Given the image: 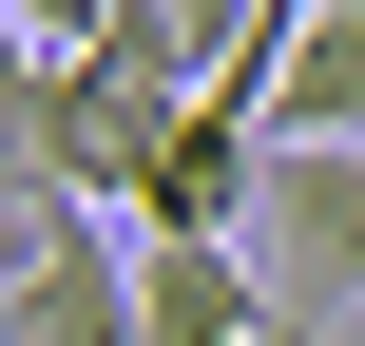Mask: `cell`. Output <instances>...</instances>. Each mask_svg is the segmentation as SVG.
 Wrapping results in <instances>:
<instances>
[{"instance_id": "1", "label": "cell", "mask_w": 365, "mask_h": 346, "mask_svg": "<svg viewBox=\"0 0 365 346\" xmlns=\"http://www.w3.org/2000/svg\"><path fill=\"white\" fill-rule=\"evenodd\" d=\"M0 346H154V250H135V212H96V193H19Z\"/></svg>"}, {"instance_id": "2", "label": "cell", "mask_w": 365, "mask_h": 346, "mask_svg": "<svg viewBox=\"0 0 365 346\" xmlns=\"http://www.w3.org/2000/svg\"><path fill=\"white\" fill-rule=\"evenodd\" d=\"M269 308H289V346L365 308V154H269Z\"/></svg>"}, {"instance_id": "3", "label": "cell", "mask_w": 365, "mask_h": 346, "mask_svg": "<svg viewBox=\"0 0 365 346\" xmlns=\"http://www.w3.org/2000/svg\"><path fill=\"white\" fill-rule=\"evenodd\" d=\"M269 154H365V0H327L269 77Z\"/></svg>"}, {"instance_id": "4", "label": "cell", "mask_w": 365, "mask_h": 346, "mask_svg": "<svg viewBox=\"0 0 365 346\" xmlns=\"http://www.w3.org/2000/svg\"><path fill=\"white\" fill-rule=\"evenodd\" d=\"M154 346H289L250 250H154Z\"/></svg>"}]
</instances>
